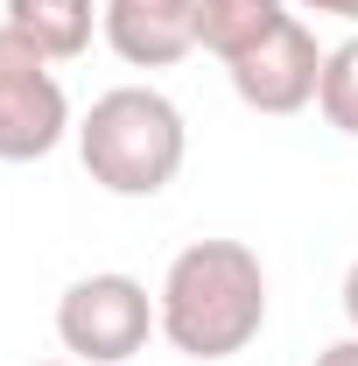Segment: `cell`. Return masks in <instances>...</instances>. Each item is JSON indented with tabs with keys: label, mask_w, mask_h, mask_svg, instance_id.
Listing matches in <instances>:
<instances>
[{
	"label": "cell",
	"mask_w": 358,
	"mask_h": 366,
	"mask_svg": "<svg viewBox=\"0 0 358 366\" xmlns=\"http://www.w3.org/2000/svg\"><path fill=\"white\" fill-rule=\"evenodd\" d=\"M155 317H162V338L183 360H197V366L239 360L267 324L260 254L246 239H190L169 261L162 289H155Z\"/></svg>",
	"instance_id": "obj_1"
},
{
	"label": "cell",
	"mask_w": 358,
	"mask_h": 366,
	"mask_svg": "<svg viewBox=\"0 0 358 366\" xmlns=\"http://www.w3.org/2000/svg\"><path fill=\"white\" fill-rule=\"evenodd\" d=\"M190 127L183 106L155 85H113L78 120V162L106 197H162L183 177Z\"/></svg>",
	"instance_id": "obj_2"
},
{
	"label": "cell",
	"mask_w": 358,
	"mask_h": 366,
	"mask_svg": "<svg viewBox=\"0 0 358 366\" xmlns=\"http://www.w3.org/2000/svg\"><path fill=\"white\" fill-rule=\"evenodd\" d=\"M155 331H162V317H155L148 282H134V274H120V268L78 274L56 296V345L78 366H127Z\"/></svg>",
	"instance_id": "obj_3"
},
{
	"label": "cell",
	"mask_w": 358,
	"mask_h": 366,
	"mask_svg": "<svg viewBox=\"0 0 358 366\" xmlns=\"http://www.w3.org/2000/svg\"><path fill=\"white\" fill-rule=\"evenodd\" d=\"M71 134V99L49 56L0 21V162H43Z\"/></svg>",
	"instance_id": "obj_4"
},
{
	"label": "cell",
	"mask_w": 358,
	"mask_h": 366,
	"mask_svg": "<svg viewBox=\"0 0 358 366\" xmlns=\"http://www.w3.org/2000/svg\"><path fill=\"white\" fill-rule=\"evenodd\" d=\"M225 78H232V92H239V106H253V113H267V120H288V113L316 106V85H323V49H316L310 21H302V14H288L267 43H253L246 56H232V64H225Z\"/></svg>",
	"instance_id": "obj_5"
},
{
	"label": "cell",
	"mask_w": 358,
	"mask_h": 366,
	"mask_svg": "<svg viewBox=\"0 0 358 366\" xmlns=\"http://www.w3.org/2000/svg\"><path fill=\"white\" fill-rule=\"evenodd\" d=\"M98 36L134 71H169L197 49V0H106Z\"/></svg>",
	"instance_id": "obj_6"
},
{
	"label": "cell",
	"mask_w": 358,
	"mask_h": 366,
	"mask_svg": "<svg viewBox=\"0 0 358 366\" xmlns=\"http://www.w3.org/2000/svg\"><path fill=\"white\" fill-rule=\"evenodd\" d=\"M0 14H7L14 36H29V43L43 49L49 64H71V56H85V49H91L106 7H98V0H7Z\"/></svg>",
	"instance_id": "obj_7"
},
{
	"label": "cell",
	"mask_w": 358,
	"mask_h": 366,
	"mask_svg": "<svg viewBox=\"0 0 358 366\" xmlns=\"http://www.w3.org/2000/svg\"><path fill=\"white\" fill-rule=\"evenodd\" d=\"M288 21V0H197V49H211L218 64L246 56Z\"/></svg>",
	"instance_id": "obj_8"
},
{
	"label": "cell",
	"mask_w": 358,
	"mask_h": 366,
	"mask_svg": "<svg viewBox=\"0 0 358 366\" xmlns=\"http://www.w3.org/2000/svg\"><path fill=\"white\" fill-rule=\"evenodd\" d=\"M316 113L358 141V29L337 49H323V85H316Z\"/></svg>",
	"instance_id": "obj_9"
},
{
	"label": "cell",
	"mask_w": 358,
	"mask_h": 366,
	"mask_svg": "<svg viewBox=\"0 0 358 366\" xmlns=\"http://www.w3.org/2000/svg\"><path fill=\"white\" fill-rule=\"evenodd\" d=\"M316 366H358V331H352V338H337V345H323Z\"/></svg>",
	"instance_id": "obj_10"
},
{
	"label": "cell",
	"mask_w": 358,
	"mask_h": 366,
	"mask_svg": "<svg viewBox=\"0 0 358 366\" xmlns=\"http://www.w3.org/2000/svg\"><path fill=\"white\" fill-rule=\"evenodd\" d=\"M295 7H310V14H337V21H352V29H358V0H295Z\"/></svg>",
	"instance_id": "obj_11"
},
{
	"label": "cell",
	"mask_w": 358,
	"mask_h": 366,
	"mask_svg": "<svg viewBox=\"0 0 358 366\" xmlns=\"http://www.w3.org/2000/svg\"><path fill=\"white\" fill-rule=\"evenodd\" d=\"M337 303H344V324L358 331V261L344 268V289H337Z\"/></svg>",
	"instance_id": "obj_12"
},
{
	"label": "cell",
	"mask_w": 358,
	"mask_h": 366,
	"mask_svg": "<svg viewBox=\"0 0 358 366\" xmlns=\"http://www.w3.org/2000/svg\"><path fill=\"white\" fill-rule=\"evenodd\" d=\"M43 366H78V360H43Z\"/></svg>",
	"instance_id": "obj_13"
}]
</instances>
